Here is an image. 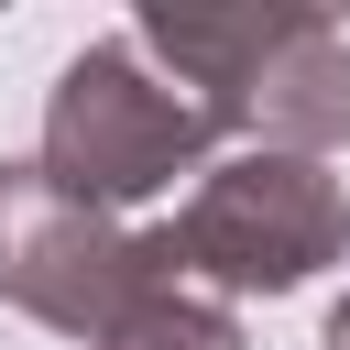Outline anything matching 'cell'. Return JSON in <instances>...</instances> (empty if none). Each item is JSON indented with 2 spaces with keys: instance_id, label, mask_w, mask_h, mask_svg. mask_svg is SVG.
I'll list each match as a JSON object with an SVG mask.
<instances>
[{
  "instance_id": "1",
  "label": "cell",
  "mask_w": 350,
  "mask_h": 350,
  "mask_svg": "<svg viewBox=\"0 0 350 350\" xmlns=\"http://www.w3.org/2000/svg\"><path fill=\"white\" fill-rule=\"evenodd\" d=\"M131 44L208 109L230 153H306L350 142V33L328 11H142Z\"/></svg>"
},
{
  "instance_id": "2",
  "label": "cell",
  "mask_w": 350,
  "mask_h": 350,
  "mask_svg": "<svg viewBox=\"0 0 350 350\" xmlns=\"http://www.w3.org/2000/svg\"><path fill=\"white\" fill-rule=\"evenodd\" d=\"M33 164H44L77 208H109V219H120V208H153L175 175H208V164H219V131H208V109H197L131 33H98L88 55L55 66Z\"/></svg>"
},
{
  "instance_id": "3",
  "label": "cell",
  "mask_w": 350,
  "mask_h": 350,
  "mask_svg": "<svg viewBox=\"0 0 350 350\" xmlns=\"http://www.w3.org/2000/svg\"><path fill=\"white\" fill-rule=\"evenodd\" d=\"M164 252L197 295L241 306V295H295L306 273H328L350 252V197L328 164L306 153H219L186 208L164 219Z\"/></svg>"
},
{
  "instance_id": "4",
  "label": "cell",
  "mask_w": 350,
  "mask_h": 350,
  "mask_svg": "<svg viewBox=\"0 0 350 350\" xmlns=\"http://www.w3.org/2000/svg\"><path fill=\"white\" fill-rule=\"evenodd\" d=\"M153 284H175L164 230H131L109 208H77L33 153L0 164V306H22L33 328L98 350Z\"/></svg>"
},
{
  "instance_id": "5",
  "label": "cell",
  "mask_w": 350,
  "mask_h": 350,
  "mask_svg": "<svg viewBox=\"0 0 350 350\" xmlns=\"http://www.w3.org/2000/svg\"><path fill=\"white\" fill-rule=\"evenodd\" d=\"M98 350H252V339H241V306H219V295H197V284L175 273V284H153Z\"/></svg>"
},
{
  "instance_id": "6",
  "label": "cell",
  "mask_w": 350,
  "mask_h": 350,
  "mask_svg": "<svg viewBox=\"0 0 350 350\" xmlns=\"http://www.w3.org/2000/svg\"><path fill=\"white\" fill-rule=\"evenodd\" d=\"M317 339H328V350H350V295L328 306V328H317Z\"/></svg>"
}]
</instances>
